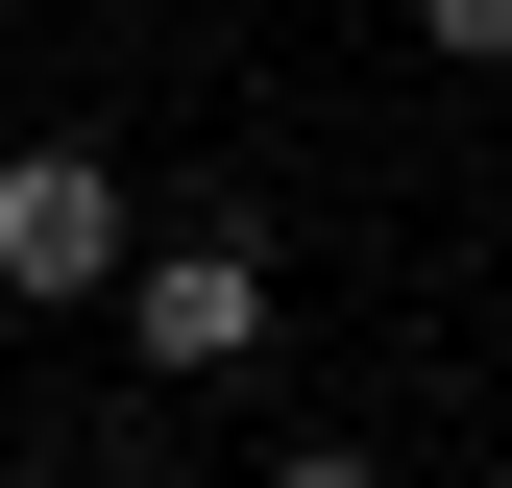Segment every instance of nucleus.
Returning <instances> with one entry per match:
<instances>
[{
    "label": "nucleus",
    "instance_id": "1",
    "mask_svg": "<svg viewBox=\"0 0 512 488\" xmlns=\"http://www.w3.org/2000/svg\"><path fill=\"white\" fill-rule=\"evenodd\" d=\"M122 342H147L171 391H244V366H269V269H244L220 220L196 244H122Z\"/></svg>",
    "mask_w": 512,
    "mask_h": 488
},
{
    "label": "nucleus",
    "instance_id": "2",
    "mask_svg": "<svg viewBox=\"0 0 512 488\" xmlns=\"http://www.w3.org/2000/svg\"><path fill=\"white\" fill-rule=\"evenodd\" d=\"M0 293H25V318L122 293V171L98 147H0Z\"/></svg>",
    "mask_w": 512,
    "mask_h": 488
},
{
    "label": "nucleus",
    "instance_id": "3",
    "mask_svg": "<svg viewBox=\"0 0 512 488\" xmlns=\"http://www.w3.org/2000/svg\"><path fill=\"white\" fill-rule=\"evenodd\" d=\"M415 49H464V74H488V49H512V0H415Z\"/></svg>",
    "mask_w": 512,
    "mask_h": 488
}]
</instances>
